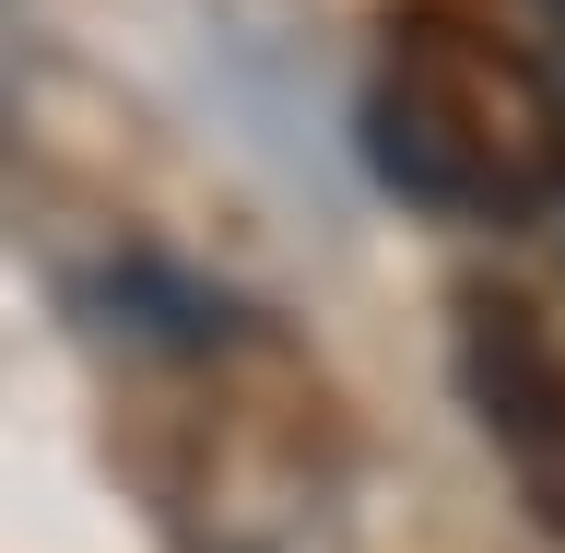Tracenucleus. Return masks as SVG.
<instances>
[{"label": "nucleus", "mask_w": 565, "mask_h": 553, "mask_svg": "<svg viewBox=\"0 0 565 553\" xmlns=\"http://www.w3.org/2000/svg\"><path fill=\"white\" fill-rule=\"evenodd\" d=\"M130 318L153 342V377L177 389V436L153 471L166 530L189 553H307L342 483V436L307 365H282L271 330L189 272H130Z\"/></svg>", "instance_id": "1"}, {"label": "nucleus", "mask_w": 565, "mask_h": 553, "mask_svg": "<svg viewBox=\"0 0 565 553\" xmlns=\"http://www.w3.org/2000/svg\"><path fill=\"white\" fill-rule=\"evenodd\" d=\"M365 166L413 212H459V224H530L565 189V95L554 71L507 47L471 12L401 0L365 60Z\"/></svg>", "instance_id": "2"}, {"label": "nucleus", "mask_w": 565, "mask_h": 553, "mask_svg": "<svg viewBox=\"0 0 565 553\" xmlns=\"http://www.w3.org/2000/svg\"><path fill=\"white\" fill-rule=\"evenodd\" d=\"M448 353H459V401L483 424V448L507 459V494L530 507L542 542H565V330L519 283H471L448 318Z\"/></svg>", "instance_id": "3"}, {"label": "nucleus", "mask_w": 565, "mask_h": 553, "mask_svg": "<svg viewBox=\"0 0 565 553\" xmlns=\"http://www.w3.org/2000/svg\"><path fill=\"white\" fill-rule=\"evenodd\" d=\"M554 12H565V0H554Z\"/></svg>", "instance_id": "4"}]
</instances>
